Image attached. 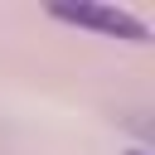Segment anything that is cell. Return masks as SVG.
I'll use <instances>...</instances> for the list:
<instances>
[{
    "mask_svg": "<svg viewBox=\"0 0 155 155\" xmlns=\"http://www.w3.org/2000/svg\"><path fill=\"white\" fill-rule=\"evenodd\" d=\"M126 155H145V150H140V145H131V150H126Z\"/></svg>",
    "mask_w": 155,
    "mask_h": 155,
    "instance_id": "cell-2",
    "label": "cell"
},
{
    "mask_svg": "<svg viewBox=\"0 0 155 155\" xmlns=\"http://www.w3.org/2000/svg\"><path fill=\"white\" fill-rule=\"evenodd\" d=\"M48 15L58 24H78V29H92V34H107V39H126V44H145L150 39V24L121 5H107V0H78V5H48Z\"/></svg>",
    "mask_w": 155,
    "mask_h": 155,
    "instance_id": "cell-1",
    "label": "cell"
}]
</instances>
